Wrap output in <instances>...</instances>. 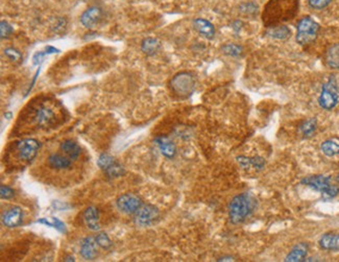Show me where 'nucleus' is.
Returning a JSON list of instances; mask_svg holds the SVG:
<instances>
[{
    "label": "nucleus",
    "mask_w": 339,
    "mask_h": 262,
    "mask_svg": "<svg viewBox=\"0 0 339 262\" xmlns=\"http://www.w3.org/2000/svg\"><path fill=\"white\" fill-rule=\"evenodd\" d=\"M309 251V246L305 243L298 244L295 246L292 251L288 253V255L285 257L286 262H300L305 261Z\"/></svg>",
    "instance_id": "20"
},
{
    "label": "nucleus",
    "mask_w": 339,
    "mask_h": 262,
    "mask_svg": "<svg viewBox=\"0 0 339 262\" xmlns=\"http://www.w3.org/2000/svg\"><path fill=\"white\" fill-rule=\"evenodd\" d=\"M115 159L109 155V154H103L100 156L99 160H98V165H99V168L102 170V171H105L108 166L114 161Z\"/></svg>",
    "instance_id": "32"
},
{
    "label": "nucleus",
    "mask_w": 339,
    "mask_h": 262,
    "mask_svg": "<svg viewBox=\"0 0 339 262\" xmlns=\"http://www.w3.org/2000/svg\"><path fill=\"white\" fill-rule=\"evenodd\" d=\"M237 162L244 170L255 169L257 171H262L265 166V160L262 157L255 156V157H246V156H238L236 158Z\"/></svg>",
    "instance_id": "16"
},
{
    "label": "nucleus",
    "mask_w": 339,
    "mask_h": 262,
    "mask_svg": "<svg viewBox=\"0 0 339 262\" xmlns=\"http://www.w3.org/2000/svg\"><path fill=\"white\" fill-rule=\"evenodd\" d=\"M0 197L3 200H12L15 197V190L7 185L0 186Z\"/></svg>",
    "instance_id": "33"
},
{
    "label": "nucleus",
    "mask_w": 339,
    "mask_h": 262,
    "mask_svg": "<svg viewBox=\"0 0 339 262\" xmlns=\"http://www.w3.org/2000/svg\"><path fill=\"white\" fill-rule=\"evenodd\" d=\"M13 32L14 30L11 25H9L7 21H2V25H0V34H2L3 39L10 37Z\"/></svg>",
    "instance_id": "35"
},
{
    "label": "nucleus",
    "mask_w": 339,
    "mask_h": 262,
    "mask_svg": "<svg viewBox=\"0 0 339 262\" xmlns=\"http://www.w3.org/2000/svg\"><path fill=\"white\" fill-rule=\"evenodd\" d=\"M197 78L188 71L177 74L169 83V87L176 97L180 99H188L197 89Z\"/></svg>",
    "instance_id": "3"
},
{
    "label": "nucleus",
    "mask_w": 339,
    "mask_h": 262,
    "mask_svg": "<svg viewBox=\"0 0 339 262\" xmlns=\"http://www.w3.org/2000/svg\"><path fill=\"white\" fill-rule=\"evenodd\" d=\"M55 206H56V208L59 209V210H65L66 208H69V207H70L69 205H67V204H63V203H60V202H56V203H55Z\"/></svg>",
    "instance_id": "39"
},
{
    "label": "nucleus",
    "mask_w": 339,
    "mask_h": 262,
    "mask_svg": "<svg viewBox=\"0 0 339 262\" xmlns=\"http://www.w3.org/2000/svg\"><path fill=\"white\" fill-rule=\"evenodd\" d=\"M299 4L300 0H271L264 7L262 15L264 25L273 28L293 19L298 13Z\"/></svg>",
    "instance_id": "1"
},
{
    "label": "nucleus",
    "mask_w": 339,
    "mask_h": 262,
    "mask_svg": "<svg viewBox=\"0 0 339 262\" xmlns=\"http://www.w3.org/2000/svg\"><path fill=\"white\" fill-rule=\"evenodd\" d=\"M308 3L312 9L323 10L332 3V0H308Z\"/></svg>",
    "instance_id": "34"
},
{
    "label": "nucleus",
    "mask_w": 339,
    "mask_h": 262,
    "mask_svg": "<svg viewBox=\"0 0 339 262\" xmlns=\"http://www.w3.org/2000/svg\"><path fill=\"white\" fill-rule=\"evenodd\" d=\"M319 246L325 251H339V233H326L319 241Z\"/></svg>",
    "instance_id": "19"
},
{
    "label": "nucleus",
    "mask_w": 339,
    "mask_h": 262,
    "mask_svg": "<svg viewBox=\"0 0 339 262\" xmlns=\"http://www.w3.org/2000/svg\"><path fill=\"white\" fill-rule=\"evenodd\" d=\"M45 53L47 55H51V54H56V53H60L59 50H57L56 47H53V46H47L46 49H45Z\"/></svg>",
    "instance_id": "38"
},
{
    "label": "nucleus",
    "mask_w": 339,
    "mask_h": 262,
    "mask_svg": "<svg viewBox=\"0 0 339 262\" xmlns=\"http://www.w3.org/2000/svg\"><path fill=\"white\" fill-rule=\"evenodd\" d=\"M303 185L312 188L316 192L322 194L326 199L335 198L339 194V186L332 184L331 178L326 176H310L302 180Z\"/></svg>",
    "instance_id": "4"
},
{
    "label": "nucleus",
    "mask_w": 339,
    "mask_h": 262,
    "mask_svg": "<svg viewBox=\"0 0 339 262\" xmlns=\"http://www.w3.org/2000/svg\"><path fill=\"white\" fill-rule=\"evenodd\" d=\"M64 261H76V260H75V258L72 257V256H69V257H66V258L64 259Z\"/></svg>",
    "instance_id": "41"
},
{
    "label": "nucleus",
    "mask_w": 339,
    "mask_h": 262,
    "mask_svg": "<svg viewBox=\"0 0 339 262\" xmlns=\"http://www.w3.org/2000/svg\"><path fill=\"white\" fill-rule=\"evenodd\" d=\"M321 150H322L323 154L327 157L332 158V157L339 156V141H337L335 139L326 140L322 144Z\"/></svg>",
    "instance_id": "25"
},
{
    "label": "nucleus",
    "mask_w": 339,
    "mask_h": 262,
    "mask_svg": "<svg viewBox=\"0 0 339 262\" xmlns=\"http://www.w3.org/2000/svg\"><path fill=\"white\" fill-rule=\"evenodd\" d=\"M155 144L159 148L161 154L168 158V159H173L177 155V147L174 144V141H172L168 137L165 136H159L155 139Z\"/></svg>",
    "instance_id": "14"
},
{
    "label": "nucleus",
    "mask_w": 339,
    "mask_h": 262,
    "mask_svg": "<svg viewBox=\"0 0 339 262\" xmlns=\"http://www.w3.org/2000/svg\"><path fill=\"white\" fill-rule=\"evenodd\" d=\"M99 245L94 237H86L81 243V255L86 260H94L99 256Z\"/></svg>",
    "instance_id": "13"
},
{
    "label": "nucleus",
    "mask_w": 339,
    "mask_h": 262,
    "mask_svg": "<svg viewBox=\"0 0 339 262\" xmlns=\"http://www.w3.org/2000/svg\"><path fill=\"white\" fill-rule=\"evenodd\" d=\"M38 224H41V225H44V226H47V227H51V228H54L56 230H58L59 232L63 233V234H66L67 233V227H66V224L64 222H62L60 219L58 218H54V217H51V218H43V219H40L37 221Z\"/></svg>",
    "instance_id": "24"
},
{
    "label": "nucleus",
    "mask_w": 339,
    "mask_h": 262,
    "mask_svg": "<svg viewBox=\"0 0 339 262\" xmlns=\"http://www.w3.org/2000/svg\"><path fill=\"white\" fill-rule=\"evenodd\" d=\"M116 206L120 212L130 216V214H135L140 209L142 201L136 195L125 194L117 199Z\"/></svg>",
    "instance_id": "9"
},
{
    "label": "nucleus",
    "mask_w": 339,
    "mask_h": 262,
    "mask_svg": "<svg viewBox=\"0 0 339 262\" xmlns=\"http://www.w3.org/2000/svg\"><path fill=\"white\" fill-rule=\"evenodd\" d=\"M40 147V142L33 138L18 141L16 145L18 158L24 162H32L37 157Z\"/></svg>",
    "instance_id": "7"
},
{
    "label": "nucleus",
    "mask_w": 339,
    "mask_h": 262,
    "mask_svg": "<svg viewBox=\"0 0 339 262\" xmlns=\"http://www.w3.org/2000/svg\"><path fill=\"white\" fill-rule=\"evenodd\" d=\"M326 64L331 69L339 70V43L331 46L326 53Z\"/></svg>",
    "instance_id": "23"
},
{
    "label": "nucleus",
    "mask_w": 339,
    "mask_h": 262,
    "mask_svg": "<svg viewBox=\"0 0 339 262\" xmlns=\"http://www.w3.org/2000/svg\"><path fill=\"white\" fill-rule=\"evenodd\" d=\"M47 54L45 52H37L34 57H33V64L34 65H40L43 61H44V58Z\"/></svg>",
    "instance_id": "37"
},
{
    "label": "nucleus",
    "mask_w": 339,
    "mask_h": 262,
    "mask_svg": "<svg viewBox=\"0 0 339 262\" xmlns=\"http://www.w3.org/2000/svg\"><path fill=\"white\" fill-rule=\"evenodd\" d=\"M338 102L339 93L337 82L334 76H331L322 88V92L319 98V104L324 110L331 111L337 106Z\"/></svg>",
    "instance_id": "6"
},
{
    "label": "nucleus",
    "mask_w": 339,
    "mask_h": 262,
    "mask_svg": "<svg viewBox=\"0 0 339 262\" xmlns=\"http://www.w3.org/2000/svg\"><path fill=\"white\" fill-rule=\"evenodd\" d=\"M5 116H6V117H8V119H10V118L12 117V114H11V113H7Z\"/></svg>",
    "instance_id": "42"
},
{
    "label": "nucleus",
    "mask_w": 339,
    "mask_h": 262,
    "mask_svg": "<svg viewBox=\"0 0 339 262\" xmlns=\"http://www.w3.org/2000/svg\"><path fill=\"white\" fill-rule=\"evenodd\" d=\"M160 218L159 209L153 205H142L135 213V223L140 227H150Z\"/></svg>",
    "instance_id": "8"
},
{
    "label": "nucleus",
    "mask_w": 339,
    "mask_h": 262,
    "mask_svg": "<svg viewBox=\"0 0 339 262\" xmlns=\"http://www.w3.org/2000/svg\"><path fill=\"white\" fill-rule=\"evenodd\" d=\"M318 129V119L317 118H309L307 121H305L301 127H300V132L305 138H310L314 135Z\"/></svg>",
    "instance_id": "26"
},
{
    "label": "nucleus",
    "mask_w": 339,
    "mask_h": 262,
    "mask_svg": "<svg viewBox=\"0 0 339 262\" xmlns=\"http://www.w3.org/2000/svg\"><path fill=\"white\" fill-rule=\"evenodd\" d=\"M161 49V42L156 38H147L141 43V51L147 56H155Z\"/></svg>",
    "instance_id": "22"
},
{
    "label": "nucleus",
    "mask_w": 339,
    "mask_h": 262,
    "mask_svg": "<svg viewBox=\"0 0 339 262\" xmlns=\"http://www.w3.org/2000/svg\"><path fill=\"white\" fill-rule=\"evenodd\" d=\"M336 181H337V182H338V183H339V175H338V176H337V177H336Z\"/></svg>",
    "instance_id": "43"
},
{
    "label": "nucleus",
    "mask_w": 339,
    "mask_h": 262,
    "mask_svg": "<svg viewBox=\"0 0 339 262\" xmlns=\"http://www.w3.org/2000/svg\"><path fill=\"white\" fill-rule=\"evenodd\" d=\"M5 56L11 60L12 62H15V63H20L23 59V56L22 54L17 51L16 49H14V47H9V49L5 50Z\"/></svg>",
    "instance_id": "31"
},
{
    "label": "nucleus",
    "mask_w": 339,
    "mask_h": 262,
    "mask_svg": "<svg viewBox=\"0 0 339 262\" xmlns=\"http://www.w3.org/2000/svg\"><path fill=\"white\" fill-rule=\"evenodd\" d=\"M320 32L319 23L311 17L302 18L297 26V42L302 45L311 44L318 38Z\"/></svg>",
    "instance_id": "5"
},
{
    "label": "nucleus",
    "mask_w": 339,
    "mask_h": 262,
    "mask_svg": "<svg viewBox=\"0 0 339 262\" xmlns=\"http://www.w3.org/2000/svg\"><path fill=\"white\" fill-rule=\"evenodd\" d=\"M84 222L89 230L100 231L101 222H100L99 209L95 207H88L84 212Z\"/></svg>",
    "instance_id": "15"
},
{
    "label": "nucleus",
    "mask_w": 339,
    "mask_h": 262,
    "mask_svg": "<svg viewBox=\"0 0 339 262\" xmlns=\"http://www.w3.org/2000/svg\"><path fill=\"white\" fill-rule=\"evenodd\" d=\"M96 243H98L99 247H101L104 250H110L113 246V243L111 241V238L109 237V235L105 232H100L98 234V236L95 237Z\"/></svg>",
    "instance_id": "30"
},
{
    "label": "nucleus",
    "mask_w": 339,
    "mask_h": 262,
    "mask_svg": "<svg viewBox=\"0 0 339 262\" xmlns=\"http://www.w3.org/2000/svg\"><path fill=\"white\" fill-rule=\"evenodd\" d=\"M61 151L71 160H77L82 154V148L74 140H65L60 146Z\"/></svg>",
    "instance_id": "21"
},
{
    "label": "nucleus",
    "mask_w": 339,
    "mask_h": 262,
    "mask_svg": "<svg viewBox=\"0 0 339 262\" xmlns=\"http://www.w3.org/2000/svg\"><path fill=\"white\" fill-rule=\"evenodd\" d=\"M104 172L111 179L123 177L126 174V170H125L124 166L121 165L119 162H117L116 160H114Z\"/></svg>",
    "instance_id": "28"
},
{
    "label": "nucleus",
    "mask_w": 339,
    "mask_h": 262,
    "mask_svg": "<svg viewBox=\"0 0 339 262\" xmlns=\"http://www.w3.org/2000/svg\"><path fill=\"white\" fill-rule=\"evenodd\" d=\"M217 261H235L234 257H222Z\"/></svg>",
    "instance_id": "40"
},
{
    "label": "nucleus",
    "mask_w": 339,
    "mask_h": 262,
    "mask_svg": "<svg viewBox=\"0 0 339 262\" xmlns=\"http://www.w3.org/2000/svg\"><path fill=\"white\" fill-rule=\"evenodd\" d=\"M104 16V11L100 7H90L81 16V23L89 30H92L100 25Z\"/></svg>",
    "instance_id": "10"
},
{
    "label": "nucleus",
    "mask_w": 339,
    "mask_h": 262,
    "mask_svg": "<svg viewBox=\"0 0 339 262\" xmlns=\"http://www.w3.org/2000/svg\"><path fill=\"white\" fill-rule=\"evenodd\" d=\"M193 28L206 39L212 40L215 37V28L212 23L203 18H197L193 21Z\"/></svg>",
    "instance_id": "17"
},
{
    "label": "nucleus",
    "mask_w": 339,
    "mask_h": 262,
    "mask_svg": "<svg viewBox=\"0 0 339 262\" xmlns=\"http://www.w3.org/2000/svg\"><path fill=\"white\" fill-rule=\"evenodd\" d=\"M222 51L226 56L234 57V58L240 57L242 55V53H244V49H242V46H240L238 44H234V43H228V44L224 45Z\"/></svg>",
    "instance_id": "29"
},
{
    "label": "nucleus",
    "mask_w": 339,
    "mask_h": 262,
    "mask_svg": "<svg viewBox=\"0 0 339 262\" xmlns=\"http://www.w3.org/2000/svg\"><path fill=\"white\" fill-rule=\"evenodd\" d=\"M257 208V200L251 194H240L229 205V219L234 225L244 223Z\"/></svg>",
    "instance_id": "2"
},
{
    "label": "nucleus",
    "mask_w": 339,
    "mask_h": 262,
    "mask_svg": "<svg viewBox=\"0 0 339 262\" xmlns=\"http://www.w3.org/2000/svg\"><path fill=\"white\" fill-rule=\"evenodd\" d=\"M241 12L246 14V15H254L257 13V10H258V7L253 4V3H250V4H245V5H242L241 8H240Z\"/></svg>",
    "instance_id": "36"
},
{
    "label": "nucleus",
    "mask_w": 339,
    "mask_h": 262,
    "mask_svg": "<svg viewBox=\"0 0 339 262\" xmlns=\"http://www.w3.org/2000/svg\"><path fill=\"white\" fill-rule=\"evenodd\" d=\"M23 218H24V213L22 208L14 206L3 213L2 223L5 227L13 229L22 225Z\"/></svg>",
    "instance_id": "11"
},
{
    "label": "nucleus",
    "mask_w": 339,
    "mask_h": 262,
    "mask_svg": "<svg viewBox=\"0 0 339 262\" xmlns=\"http://www.w3.org/2000/svg\"><path fill=\"white\" fill-rule=\"evenodd\" d=\"M268 34L270 37H272L274 39L286 40L290 37V35H292V31H290L286 26L279 25V26L270 28V31Z\"/></svg>",
    "instance_id": "27"
},
{
    "label": "nucleus",
    "mask_w": 339,
    "mask_h": 262,
    "mask_svg": "<svg viewBox=\"0 0 339 262\" xmlns=\"http://www.w3.org/2000/svg\"><path fill=\"white\" fill-rule=\"evenodd\" d=\"M47 163L52 169H55L57 171H64V170L71 168L72 160L69 157H67L66 155L64 156V155L55 153L47 158Z\"/></svg>",
    "instance_id": "18"
},
{
    "label": "nucleus",
    "mask_w": 339,
    "mask_h": 262,
    "mask_svg": "<svg viewBox=\"0 0 339 262\" xmlns=\"http://www.w3.org/2000/svg\"><path fill=\"white\" fill-rule=\"evenodd\" d=\"M34 119L39 126L48 127L56 121V113L52 107L41 105L35 110Z\"/></svg>",
    "instance_id": "12"
}]
</instances>
